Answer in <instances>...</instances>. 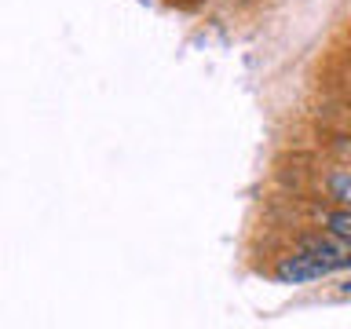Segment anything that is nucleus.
I'll use <instances>...</instances> for the list:
<instances>
[{
  "label": "nucleus",
  "mask_w": 351,
  "mask_h": 329,
  "mask_svg": "<svg viewBox=\"0 0 351 329\" xmlns=\"http://www.w3.org/2000/svg\"><path fill=\"white\" fill-rule=\"evenodd\" d=\"M300 249L318 256L329 271H351V238H340V234H333V230H326V234L304 238Z\"/></svg>",
  "instance_id": "2"
},
{
  "label": "nucleus",
  "mask_w": 351,
  "mask_h": 329,
  "mask_svg": "<svg viewBox=\"0 0 351 329\" xmlns=\"http://www.w3.org/2000/svg\"><path fill=\"white\" fill-rule=\"evenodd\" d=\"M326 274H333V271H329L318 256H311L307 249H296V252H289V256H282L278 267H274V278H278L282 285L318 282V278H326Z\"/></svg>",
  "instance_id": "1"
},
{
  "label": "nucleus",
  "mask_w": 351,
  "mask_h": 329,
  "mask_svg": "<svg viewBox=\"0 0 351 329\" xmlns=\"http://www.w3.org/2000/svg\"><path fill=\"white\" fill-rule=\"evenodd\" d=\"M329 197H337L340 205H351V172H333L329 175Z\"/></svg>",
  "instance_id": "4"
},
{
  "label": "nucleus",
  "mask_w": 351,
  "mask_h": 329,
  "mask_svg": "<svg viewBox=\"0 0 351 329\" xmlns=\"http://www.w3.org/2000/svg\"><path fill=\"white\" fill-rule=\"evenodd\" d=\"M322 227L340 234V238H351V205L333 208V212H322Z\"/></svg>",
  "instance_id": "3"
}]
</instances>
